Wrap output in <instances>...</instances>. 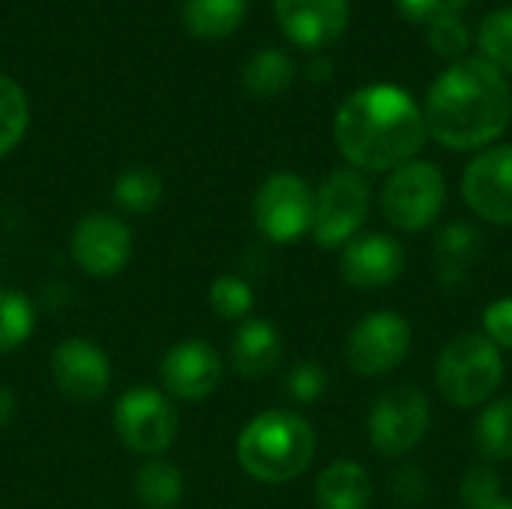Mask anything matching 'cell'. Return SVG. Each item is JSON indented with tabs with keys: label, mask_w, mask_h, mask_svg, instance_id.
I'll list each match as a JSON object with an SVG mask.
<instances>
[{
	"label": "cell",
	"mask_w": 512,
	"mask_h": 509,
	"mask_svg": "<svg viewBox=\"0 0 512 509\" xmlns=\"http://www.w3.org/2000/svg\"><path fill=\"white\" fill-rule=\"evenodd\" d=\"M426 129L447 150H483L512 120L507 75L483 57L450 63L426 93Z\"/></svg>",
	"instance_id": "1"
},
{
	"label": "cell",
	"mask_w": 512,
	"mask_h": 509,
	"mask_svg": "<svg viewBox=\"0 0 512 509\" xmlns=\"http://www.w3.org/2000/svg\"><path fill=\"white\" fill-rule=\"evenodd\" d=\"M333 138L357 171H396L423 150L429 129L408 90L366 84L339 105Z\"/></svg>",
	"instance_id": "2"
},
{
	"label": "cell",
	"mask_w": 512,
	"mask_h": 509,
	"mask_svg": "<svg viewBox=\"0 0 512 509\" xmlns=\"http://www.w3.org/2000/svg\"><path fill=\"white\" fill-rule=\"evenodd\" d=\"M315 456V429L294 411H264L237 438V462L258 483H288Z\"/></svg>",
	"instance_id": "3"
},
{
	"label": "cell",
	"mask_w": 512,
	"mask_h": 509,
	"mask_svg": "<svg viewBox=\"0 0 512 509\" xmlns=\"http://www.w3.org/2000/svg\"><path fill=\"white\" fill-rule=\"evenodd\" d=\"M504 381L501 348L483 333L456 336L438 357L435 387L441 399L453 408H477L492 399Z\"/></svg>",
	"instance_id": "4"
},
{
	"label": "cell",
	"mask_w": 512,
	"mask_h": 509,
	"mask_svg": "<svg viewBox=\"0 0 512 509\" xmlns=\"http://www.w3.org/2000/svg\"><path fill=\"white\" fill-rule=\"evenodd\" d=\"M447 201V180L435 162L411 159L390 171L381 189V210L390 225L399 231H423L429 228Z\"/></svg>",
	"instance_id": "5"
},
{
	"label": "cell",
	"mask_w": 512,
	"mask_h": 509,
	"mask_svg": "<svg viewBox=\"0 0 512 509\" xmlns=\"http://www.w3.org/2000/svg\"><path fill=\"white\" fill-rule=\"evenodd\" d=\"M372 207V192L357 168L333 171L315 192L312 237L321 249H342L357 237Z\"/></svg>",
	"instance_id": "6"
},
{
	"label": "cell",
	"mask_w": 512,
	"mask_h": 509,
	"mask_svg": "<svg viewBox=\"0 0 512 509\" xmlns=\"http://www.w3.org/2000/svg\"><path fill=\"white\" fill-rule=\"evenodd\" d=\"M177 426L174 405L153 387H132L114 405V432L138 456L165 453L177 438Z\"/></svg>",
	"instance_id": "7"
},
{
	"label": "cell",
	"mask_w": 512,
	"mask_h": 509,
	"mask_svg": "<svg viewBox=\"0 0 512 509\" xmlns=\"http://www.w3.org/2000/svg\"><path fill=\"white\" fill-rule=\"evenodd\" d=\"M429 426H432L429 399L417 387L408 384L393 387L375 402L369 414V444L381 456L399 459L423 444Z\"/></svg>",
	"instance_id": "8"
},
{
	"label": "cell",
	"mask_w": 512,
	"mask_h": 509,
	"mask_svg": "<svg viewBox=\"0 0 512 509\" xmlns=\"http://www.w3.org/2000/svg\"><path fill=\"white\" fill-rule=\"evenodd\" d=\"M315 192L291 171L270 174L255 195V225L273 243H294L312 231Z\"/></svg>",
	"instance_id": "9"
},
{
	"label": "cell",
	"mask_w": 512,
	"mask_h": 509,
	"mask_svg": "<svg viewBox=\"0 0 512 509\" xmlns=\"http://www.w3.org/2000/svg\"><path fill=\"white\" fill-rule=\"evenodd\" d=\"M411 324L399 312H372L348 336V366L363 378H378L399 369L411 354Z\"/></svg>",
	"instance_id": "10"
},
{
	"label": "cell",
	"mask_w": 512,
	"mask_h": 509,
	"mask_svg": "<svg viewBox=\"0 0 512 509\" xmlns=\"http://www.w3.org/2000/svg\"><path fill=\"white\" fill-rule=\"evenodd\" d=\"M465 204L492 225H512V144L489 147L462 174Z\"/></svg>",
	"instance_id": "11"
},
{
	"label": "cell",
	"mask_w": 512,
	"mask_h": 509,
	"mask_svg": "<svg viewBox=\"0 0 512 509\" xmlns=\"http://www.w3.org/2000/svg\"><path fill=\"white\" fill-rule=\"evenodd\" d=\"M69 252L87 276L108 279L132 258V231L111 213H87L72 231Z\"/></svg>",
	"instance_id": "12"
},
{
	"label": "cell",
	"mask_w": 512,
	"mask_h": 509,
	"mask_svg": "<svg viewBox=\"0 0 512 509\" xmlns=\"http://www.w3.org/2000/svg\"><path fill=\"white\" fill-rule=\"evenodd\" d=\"M51 378L57 390L78 402H96L111 384V366L99 345L87 339H63L51 354Z\"/></svg>",
	"instance_id": "13"
},
{
	"label": "cell",
	"mask_w": 512,
	"mask_h": 509,
	"mask_svg": "<svg viewBox=\"0 0 512 509\" xmlns=\"http://www.w3.org/2000/svg\"><path fill=\"white\" fill-rule=\"evenodd\" d=\"M339 273L351 288H387L405 273V249L390 234H360L342 246Z\"/></svg>",
	"instance_id": "14"
},
{
	"label": "cell",
	"mask_w": 512,
	"mask_h": 509,
	"mask_svg": "<svg viewBox=\"0 0 512 509\" xmlns=\"http://www.w3.org/2000/svg\"><path fill=\"white\" fill-rule=\"evenodd\" d=\"M162 387L186 402H198L210 396L222 381V360L216 348L204 339H183L177 342L159 366Z\"/></svg>",
	"instance_id": "15"
},
{
	"label": "cell",
	"mask_w": 512,
	"mask_h": 509,
	"mask_svg": "<svg viewBox=\"0 0 512 509\" xmlns=\"http://www.w3.org/2000/svg\"><path fill=\"white\" fill-rule=\"evenodd\" d=\"M279 27L303 48H324L336 42L351 18L348 0H273Z\"/></svg>",
	"instance_id": "16"
},
{
	"label": "cell",
	"mask_w": 512,
	"mask_h": 509,
	"mask_svg": "<svg viewBox=\"0 0 512 509\" xmlns=\"http://www.w3.org/2000/svg\"><path fill=\"white\" fill-rule=\"evenodd\" d=\"M282 363V339L273 324L249 318L231 339V366L243 378H264Z\"/></svg>",
	"instance_id": "17"
},
{
	"label": "cell",
	"mask_w": 512,
	"mask_h": 509,
	"mask_svg": "<svg viewBox=\"0 0 512 509\" xmlns=\"http://www.w3.org/2000/svg\"><path fill=\"white\" fill-rule=\"evenodd\" d=\"M318 509H369L372 504V477L363 465L339 459L327 465L315 480Z\"/></svg>",
	"instance_id": "18"
},
{
	"label": "cell",
	"mask_w": 512,
	"mask_h": 509,
	"mask_svg": "<svg viewBox=\"0 0 512 509\" xmlns=\"http://www.w3.org/2000/svg\"><path fill=\"white\" fill-rule=\"evenodd\" d=\"M483 249V237L468 222H453L438 231L435 237V270L444 285H462L477 264Z\"/></svg>",
	"instance_id": "19"
},
{
	"label": "cell",
	"mask_w": 512,
	"mask_h": 509,
	"mask_svg": "<svg viewBox=\"0 0 512 509\" xmlns=\"http://www.w3.org/2000/svg\"><path fill=\"white\" fill-rule=\"evenodd\" d=\"M246 6V0H186L183 24L198 39H222L243 24Z\"/></svg>",
	"instance_id": "20"
},
{
	"label": "cell",
	"mask_w": 512,
	"mask_h": 509,
	"mask_svg": "<svg viewBox=\"0 0 512 509\" xmlns=\"http://www.w3.org/2000/svg\"><path fill=\"white\" fill-rule=\"evenodd\" d=\"M135 498L144 509H174L183 501V474L165 459H150L135 471Z\"/></svg>",
	"instance_id": "21"
},
{
	"label": "cell",
	"mask_w": 512,
	"mask_h": 509,
	"mask_svg": "<svg viewBox=\"0 0 512 509\" xmlns=\"http://www.w3.org/2000/svg\"><path fill=\"white\" fill-rule=\"evenodd\" d=\"M294 81V60L279 48H264L243 66V84L252 96H279Z\"/></svg>",
	"instance_id": "22"
},
{
	"label": "cell",
	"mask_w": 512,
	"mask_h": 509,
	"mask_svg": "<svg viewBox=\"0 0 512 509\" xmlns=\"http://www.w3.org/2000/svg\"><path fill=\"white\" fill-rule=\"evenodd\" d=\"M477 447L492 462H510L512 459V399L492 402L477 426H474Z\"/></svg>",
	"instance_id": "23"
},
{
	"label": "cell",
	"mask_w": 512,
	"mask_h": 509,
	"mask_svg": "<svg viewBox=\"0 0 512 509\" xmlns=\"http://www.w3.org/2000/svg\"><path fill=\"white\" fill-rule=\"evenodd\" d=\"M162 201V177L153 168H129L114 180V204L126 213H147Z\"/></svg>",
	"instance_id": "24"
},
{
	"label": "cell",
	"mask_w": 512,
	"mask_h": 509,
	"mask_svg": "<svg viewBox=\"0 0 512 509\" xmlns=\"http://www.w3.org/2000/svg\"><path fill=\"white\" fill-rule=\"evenodd\" d=\"M33 324H36L33 303L12 288H0V354L24 345L33 333Z\"/></svg>",
	"instance_id": "25"
},
{
	"label": "cell",
	"mask_w": 512,
	"mask_h": 509,
	"mask_svg": "<svg viewBox=\"0 0 512 509\" xmlns=\"http://www.w3.org/2000/svg\"><path fill=\"white\" fill-rule=\"evenodd\" d=\"M27 120L30 108L24 90L12 78L0 75V156H6L24 138Z\"/></svg>",
	"instance_id": "26"
},
{
	"label": "cell",
	"mask_w": 512,
	"mask_h": 509,
	"mask_svg": "<svg viewBox=\"0 0 512 509\" xmlns=\"http://www.w3.org/2000/svg\"><path fill=\"white\" fill-rule=\"evenodd\" d=\"M480 48L483 60L498 66L501 72H512V6H501L480 24Z\"/></svg>",
	"instance_id": "27"
},
{
	"label": "cell",
	"mask_w": 512,
	"mask_h": 509,
	"mask_svg": "<svg viewBox=\"0 0 512 509\" xmlns=\"http://www.w3.org/2000/svg\"><path fill=\"white\" fill-rule=\"evenodd\" d=\"M210 306L225 321H246V315L255 306V294L249 282H243L240 276H219L210 285Z\"/></svg>",
	"instance_id": "28"
},
{
	"label": "cell",
	"mask_w": 512,
	"mask_h": 509,
	"mask_svg": "<svg viewBox=\"0 0 512 509\" xmlns=\"http://www.w3.org/2000/svg\"><path fill=\"white\" fill-rule=\"evenodd\" d=\"M429 45L444 60H462L471 48V30L459 15H444L429 24Z\"/></svg>",
	"instance_id": "29"
},
{
	"label": "cell",
	"mask_w": 512,
	"mask_h": 509,
	"mask_svg": "<svg viewBox=\"0 0 512 509\" xmlns=\"http://www.w3.org/2000/svg\"><path fill=\"white\" fill-rule=\"evenodd\" d=\"M501 477L489 465L471 468L459 483V501L465 509H489L495 501H501Z\"/></svg>",
	"instance_id": "30"
},
{
	"label": "cell",
	"mask_w": 512,
	"mask_h": 509,
	"mask_svg": "<svg viewBox=\"0 0 512 509\" xmlns=\"http://www.w3.org/2000/svg\"><path fill=\"white\" fill-rule=\"evenodd\" d=\"M288 393L297 402H318L327 393V372L321 369V363L315 360L297 363L288 372Z\"/></svg>",
	"instance_id": "31"
},
{
	"label": "cell",
	"mask_w": 512,
	"mask_h": 509,
	"mask_svg": "<svg viewBox=\"0 0 512 509\" xmlns=\"http://www.w3.org/2000/svg\"><path fill=\"white\" fill-rule=\"evenodd\" d=\"M390 495L402 504V507H417L426 501L429 495V483H426V474L411 468V465H402L390 474Z\"/></svg>",
	"instance_id": "32"
},
{
	"label": "cell",
	"mask_w": 512,
	"mask_h": 509,
	"mask_svg": "<svg viewBox=\"0 0 512 509\" xmlns=\"http://www.w3.org/2000/svg\"><path fill=\"white\" fill-rule=\"evenodd\" d=\"M471 0H396L399 12L417 24H432L444 15H459Z\"/></svg>",
	"instance_id": "33"
},
{
	"label": "cell",
	"mask_w": 512,
	"mask_h": 509,
	"mask_svg": "<svg viewBox=\"0 0 512 509\" xmlns=\"http://www.w3.org/2000/svg\"><path fill=\"white\" fill-rule=\"evenodd\" d=\"M483 336L498 345V348H510L512 351V297L495 300L486 312H483Z\"/></svg>",
	"instance_id": "34"
},
{
	"label": "cell",
	"mask_w": 512,
	"mask_h": 509,
	"mask_svg": "<svg viewBox=\"0 0 512 509\" xmlns=\"http://www.w3.org/2000/svg\"><path fill=\"white\" fill-rule=\"evenodd\" d=\"M330 75H333V63L327 57H315L309 63V78L312 81H330Z\"/></svg>",
	"instance_id": "35"
},
{
	"label": "cell",
	"mask_w": 512,
	"mask_h": 509,
	"mask_svg": "<svg viewBox=\"0 0 512 509\" xmlns=\"http://www.w3.org/2000/svg\"><path fill=\"white\" fill-rule=\"evenodd\" d=\"M12 411H15V399L12 393L0 384V426H6L12 420Z\"/></svg>",
	"instance_id": "36"
}]
</instances>
